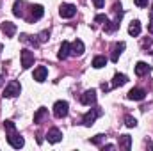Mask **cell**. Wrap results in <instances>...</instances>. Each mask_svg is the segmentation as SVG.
Returning a JSON list of instances; mask_svg holds the SVG:
<instances>
[{
    "instance_id": "obj_1",
    "label": "cell",
    "mask_w": 153,
    "mask_h": 151,
    "mask_svg": "<svg viewBox=\"0 0 153 151\" xmlns=\"http://www.w3.org/2000/svg\"><path fill=\"white\" fill-rule=\"evenodd\" d=\"M20 93H22V85H20V82L11 80V82L7 84L5 91H4V98H14V96H18Z\"/></svg>"
},
{
    "instance_id": "obj_2",
    "label": "cell",
    "mask_w": 153,
    "mask_h": 151,
    "mask_svg": "<svg viewBox=\"0 0 153 151\" xmlns=\"http://www.w3.org/2000/svg\"><path fill=\"white\" fill-rule=\"evenodd\" d=\"M7 142H9L14 150H20V148H23V144H25L23 137H22L18 132H9V133H7Z\"/></svg>"
},
{
    "instance_id": "obj_3",
    "label": "cell",
    "mask_w": 153,
    "mask_h": 151,
    "mask_svg": "<svg viewBox=\"0 0 153 151\" xmlns=\"http://www.w3.org/2000/svg\"><path fill=\"white\" fill-rule=\"evenodd\" d=\"M68 110H70L68 101H55V105H53V115L55 117H59V119L66 117L68 115Z\"/></svg>"
},
{
    "instance_id": "obj_4",
    "label": "cell",
    "mask_w": 153,
    "mask_h": 151,
    "mask_svg": "<svg viewBox=\"0 0 153 151\" xmlns=\"http://www.w3.org/2000/svg\"><path fill=\"white\" fill-rule=\"evenodd\" d=\"M98 115H102V110L100 109H91L89 112L84 114V117H82V123H84V126H91L94 121H96V117Z\"/></svg>"
},
{
    "instance_id": "obj_5",
    "label": "cell",
    "mask_w": 153,
    "mask_h": 151,
    "mask_svg": "<svg viewBox=\"0 0 153 151\" xmlns=\"http://www.w3.org/2000/svg\"><path fill=\"white\" fill-rule=\"evenodd\" d=\"M34 64V53L30 50H22V68L29 70Z\"/></svg>"
},
{
    "instance_id": "obj_6",
    "label": "cell",
    "mask_w": 153,
    "mask_h": 151,
    "mask_svg": "<svg viewBox=\"0 0 153 151\" xmlns=\"http://www.w3.org/2000/svg\"><path fill=\"white\" fill-rule=\"evenodd\" d=\"M59 14H61L62 18H73L76 14V7L73 4H62L61 9H59Z\"/></svg>"
},
{
    "instance_id": "obj_7",
    "label": "cell",
    "mask_w": 153,
    "mask_h": 151,
    "mask_svg": "<svg viewBox=\"0 0 153 151\" xmlns=\"http://www.w3.org/2000/svg\"><path fill=\"white\" fill-rule=\"evenodd\" d=\"M144 98H146V91L141 89V87H135V89H132V91L128 93V100L141 101V100H144Z\"/></svg>"
},
{
    "instance_id": "obj_8",
    "label": "cell",
    "mask_w": 153,
    "mask_h": 151,
    "mask_svg": "<svg viewBox=\"0 0 153 151\" xmlns=\"http://www.w3.org/2000/svg\"><path fill=\"white\" fill-rule=\"evenodd\" d=\"M80 101H82L84 105H93V103L96 101V91H94V89H89V91H85V93L82 94Z\"/></svg>"
},
{
    "instance_id": "obj_9",
    "label": "cell",
    "mask_w": 153,
    "mask_h": 151,
    "mask_svg": "<svg viewBox=\"0 0 153 151\" xmlns=\"http://www.w3.org/2000/svg\"><path fill=\"white\" fill-rule=\"evenodd\" d=\"M61 139H62V133H61L59 128H52V130H48V133H46V141H48V142L55 144V142H59Z\"/></svg>"
},
{
    "instance_id": "obj_10",
    "label": "cell",
    "mask_w": 153,
    "mask_h": 151,
    "mask_svg": "<svg viewBox=\"0 0 153 151\" xmlns=\"http://www.w3.org/2000/svg\"><path fill=\"white\" fill-rule=\"evenodd\" d=\"M43 14H45V9H43V5H32L30 7V18H29V21H36L39 18H43Z\"/></svg>"
},
{
    "instance_id": "obj_11",
    "label": "cell",
    "mask_w": 153,
    "mask_h": 151,
    "mask_svg": "<svg viewBox=\"0 0 153 151\" xmlns=\"http://www.w3.org/2000/svg\"><path fill=\"white\" fill-rule=\"evenodd\" d=\"M125 43L123 41H119V43H116L114 46H112V53H111V61L112 62H117V59H119V55H121V52L125 50Z\"/></svg>"
},
{
    "instance_id": "obj_12",
    "label": "cell",
    "mask_w": 153,
    "mask_h": 151,
    "mask_svg": "<svg viewBox=\"0 0 153 151\" xmlns=\"http://www.w3.org/2000/svg\"><path fill=\"white\" fill-rule=\"evenodd\" d=\"M2 32L5 34V38H13L16 34V25L11 21H4L2 23Z\"/></svg>"
},
{
    "instance_id": "obj_13",
    "label": "cell",
    "mask_w": 153,
    "mask_h": 151,
    "mask_svg": "<svg viewBox=\"0 0 153 151\" xmlns=\"http://www.w3.org/2000/svg\"><path fill=\"white\" fill-rule=\"evenodd\" d=\"M70 50H71V55H75V57L82 55V53H84V43H82L80 39H75V41L71 43Z\"/></svg>"
},
{
    "instance_id": "obj_14",
    "label": "cell",
    "mask_w": 153,
    "mask_h": 151,
    "mask_svg": "<svg viewBox=\"0 0 153 151\" xmlns=\"http://www.w3.org/2000/svg\"><path fill=\"white\" fill-rule=\"evenodd\" d=\"M46 76H48V70H46L45 66H38V68L34 70V80H36V82H45Z\"/></svg>"
},
{
    "instance_id": "obj_15",
    "label": "cell",
    "mask_w": 153,
    "mask_h": 151,
    "mask_svg": "<svg viewBox=\"0 0 153 151\" xmlns=\"http://www.w3.org/2000/svg\"><path fill=\"white\" fill-rule=\"evenodd\" d=\"M70 43L68 41H62V44H61V48H59V59L61 61H64V59H68L70 55H71V50H70Z\"/></svg>"
},
{
    "instance_id": "obj_16",
    "label": "cell",
    "mask_w": 153,
    "mask_h": 151,
    "mask_svg": "<svg viewBox=\"0 0 153 151\" xmlns=\"http://www.w3.org/2000/svg\"><path fill=\"white\" fill-rule=\"evenodd\" d=\"M117 142H119V148L125 151H128L132 148V137L130 135H121L119 139H117Z\"/></svg>"
},
{
    "instance_id": "obj_17",
    "label": "cell",
    "mask_w": 153,
    "mask_h": 151,
    "mask_svg": "<svg viewBox=\"0 0 153 151\" xmlns=\"http://www.w3.org/2000/svg\"><path fill=\"white\" fill-rule=\"evenodd\" d=\"M128 34L134 36V38L141 34V21H139V20H134V21L130 23V27H128Z\"/></svg>"
},
{
    "instance_id": "obj_18",
    "label": "cell",
    "mask_w": 153,
    "mask_h": 151,
    "mask_svg": "<svg viewBox=\"0 0 153 151\" xmlns=\"http://www.w3.org/2000/svg\"><path fill=\"white\" fill-rule=\"evenodd\" d=\"M126 82H128V78H126V75L116 73V75H114V80H112V87H121V85H125Z\"/></svg>"
},
{
    "instance_id": "obj_19",
    "label": "cell",
    "mask_w": 153,
    "mask_h": 151,
    "mask_svg": "<svg viewBox=\"0 0 153 151\" xmlns=\"http://www.w3.org/2000/svg\"><path fill=\"white\" fill-rule=\"evenodd\" d=\"M148 71H150V66H148L146 62H137V64H135V75L137 76L146 75Z\"/></svg>"
},
{
    "instance_id": "obj_20",
    "label": "cell",
    "mask_w": 153,
    "mask_h": 151,
    "mask_svg": "<svg viewBox=\"0 0 153 151\" xmlns=\"http://www.w3.org/2000/svg\"><path fill=\"white\" fill-rule=\"evenodd\" d=\"M23 5H25V4H23L22 0H16V2H14V5H13V14L22 18V16L25 14V13H23Z\"/></svg>"
},
{
    "instance_id": "obj_21",
    "label": "cell",
    "mask_w": 153,
    "mask_h": 151,
    "mask_svg": "<svg viewBox=\"0 0 153 151\" xmlns=\"http://www.w3.org/2000/svg\"><path fill=\"white\" fill-rule=\"evenodd\" d=\"M105 64H107V59H105L103 55H96V57L93 59V68H96V70L103 68Z\"/></svg>"
},
{
    "instance_id": "obj_22",
    "label": "cell",
    "mask_w": 153,
    "mask_h": 151,
    "mask_svg": "<svg viewBox=\"0 0 153 151\" xmlns=\"http://www.w3.org/2000/svg\"><path fill=\"white\" fill-rule=\"evenodd\" d=\"M20 39H22L23 43H29V44H32V46H38V44H39L38 39L32 38V36H27V34H22V36H20Z\"/></svg>"
},
{
    "instance_id": "obj_23",
    "label": "cell",
    "mask_w": 153,
    "mask_h": 151,
    "mask_svg": "<svg viewBox=\"0 0 153 151\" xmlns=\"http://www.w3.org/2000/svg\"><path fill=\"white\" fill-rule=\"evenodd\" d=\"M46 109H43V107H41V109H38V112L34 114V123H41V119H43V117H45V115H46Z\"/></svg>"
},
{
    "instance_id": "obj_24",
    "label": "cell",
    "mask_w": 153,
    "mask_h": 151,
    "mask_svg": "<svg viewBox=\"0 0 153 151\" xmlns=\"http://www.w3.org/2000/svg\"><path fill=\"white\" fill-rule=\"evenodd\" d=\"M125 124H126L128 128H134V126L137 124V121H135V117H132V115H126V117H125Z\"/></svg>"
},
{
    "instance_id": "obj_25",
    "label": "cell",
    "mask_w": 153,
    "mask_h": 151,
    "mask_svg": "<svg viewBox=\"0 0 153 151\" xmlns=\"http://www.w3.org/2000/svg\"><path fill=\"white\" fill-rule=\"evenodd\" d=\"M143 46H144L146 53H153V41H150V39H146V41L143 43Z\"/></svg>"
},
{
    "instance_id": "obj_26",
    "label": "cell",
    "mask_w": 153,
    "mask_h": 151,
    "mask_svg": "<svg viewBox=\"0 0 153 151\" xmlns=\"http://www.w3.org/2000/svg\"><path fill=\"white\" fill-rule=\"evenodd\" d=\"M4 126H5V132H7V133H9V132H16V126H14L13 121H5Z\"/></svg>"
},
{
    "instance_id": "obj_27",
    "label": "cell",
    "mask_w": 153,
    "mask_h": 151,
    "mask_svg": "<svg viewBox=\"0 0 153 151\" xmlns=\"http://www.w3.org/2000/svg\"><path fill=\"white\" fill-rule=\"evenodd\" d=\"M103 141H105V135H102V133H100V135H96L94 139H91V142H93V144H96V146H100Z\"/></svg>"
},
{
    "instance_id": "obj_28",
    "label": "cell",
    "mask_w": 153,
    "mask_h": 151,
    "mask_svg": "<svg viewBox=\"0 0 153 151\" xmlns=\"http://www.w3.org/2000/svg\"><path fill=\"white\" fill-rule=\"evenodd\" d=\"M94 21H96V23H107L109 20H107L105 14H98V16H94Z\"/></svg>"
},
{
    "instance_id": "obj_29",
    "label": "cell",
    "mask_w": 153,
    "mask_h": 151,
    "mask_svg": "<svg viewBox=\"0 0 153 151\" xmlns=\"http://www.w3.org/2000/svg\"><path fill=\"white\" fill-rule=\"evenodd\" d=\"M48 39V30H43L41 34H39V43H45Z\"/></svg>"
},
{
    "instance_id": "obj_30",
    "label": "cell",
    "mask_w": 153,
    "mask_h": 151,
    "mask_svg": "<svg viewBox=\"0 0 153 151\" xmlns=\"http://www.w3.org/2000/svg\"><path fill=\"white\" fill-rule=\"evenodd\" d=\"M134 2H135L137 7H146L148 5V0H134Z\"/></svg>"
},
{
    "instance_id": "obj_31",
    "label": "cell",
    "mask_w": 153,
    "mask_h": 151,
    "mask_svg": "<svg viewBox=\"0 0 153 151\" xmlns=\"http://www.w3.org/2000/svg\"><path fill=\"white\" fill-rule=\"evenodd\" d=\"M93 4H94V7H96V9H102V7H103V4H105V0H93Z\"/></svg>"
},
{
    "instance_id": "obj_32",
    "label": "cell",
    "mask_w": 153,
    "mask_h": 151,
    "mask_svg": "<svg viewBox=\"0 0 153 151\" xmlns=\"http://www.w3.org/2000/svg\"><path fill=\"white\" fill-rule=\"evenodd\" d=\"M148 30H150V34H153V18L150 20V23H148Z\"/></svg>"
},
{
    "instance_id": "obj_33",
    "label": "cell",
    "mask_w": 153,
    "mask_h": 151,
    "mask_svg": "<svg viewBox=\"0 0 153 151\" xmlns=\"http://www.w3.org/2000/svg\"><path fill=\"white\" fill-rule=\"evenodd\" d=\"M102 148H103V150H114V146H112V144H103Z\"/></svg>"
},
{
    "instance_id": "obj_34",
    "label": "cell",
    "mask_w": 153,
    "mask_h": 151,
    "mask_svg": "<svg viewBox=\"0 0 153 151\" xmlns=\"http://www.w3.org/2000/svg\"><path fill=\"white\" fill-rule=\"evenodd\" d=\"M102 89H103V91H109V89H111V85H107V84H102Z\"/></svg>"
},
{
    "instance_id": "obj_35",
    "label": "cell",
    "mask_w": 153,
    "mask_h": 151,
    "mask_svg": "<svg viewBox=\"0 0 153 151\" xmlns=\"http://www.w3.org/2000/svg\"><path fill=\"white\" fill-rule=\"evenodd\" d=\"M2 84H4V78H2V75H0V87H2Z\"/></svg>"
},
{
    "instance_id": "obj_36",
    "label": "cell",
    "mask_w": 153,
    "mask_h": 151,
    "mask_svg": "<svg viewBox=\"0 0 153 151\" xmlns=\"http://www.w3.org/2000/svg\"><path fill=\"white\" fill-rule=\"evenodd\" d=\"M0 52H2V44H0Z\"/></svg>"
}]
</instances>
